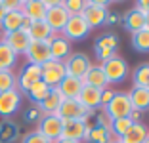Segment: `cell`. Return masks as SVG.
Listing matches in <instances>:
<instances>
[{
	"label": "cell",
	"mask_w": 149,
	"mask_h": 143,
	"mask_svg": "<svg viewBox=\"0 0 149 143\" xmlns=\"http://www.w3.org/2000/svg\"><path fill=\"white\" fill-rule=\"evenodd\" d=\"M63 8L67 10L69 15H82L86 2L84 0H67V2H63Z\"/></svg>",
	"instance_id": "35"
},
{
	"label": "cell",
	"mask_w": 149,
	"mask_h": 143,
	"mask_svg": "<svg viewBox=\"0 0 149 143\" xmlns=\"http://www.w3.org/2000/svg\"><path fill=\"white\" fill-rule=\"evenodd\" d=\"M132 46L136 48L138 52H149V31L141 29L138 33L132 35Z\"/></svg>",
	"instance_id": "33"
},
{
	"label": "cell",
	"mask_w": 149,
	"mask_h": 143,
	"mask_svg": "<svg viewBox=\"0 0 149 143\" xmlns=\"http://www.w3.org/2000/svg\"><path fill=\"white\" fill-rule=\"evenodd\" d=\"M132 124H134V122H132L128 117L126 118H115V120H111L109 132H111V135H113V139H120L132 128Z\"/></svg>",
	"instance_id": "31"
},
{
	"label": "cell",
	"mask_w": 149,
	"mask_h": 143,
	"mask_svg": "<svg viewBox=\"0 0 149 143\" xmlns=\"http://www.w3.org/2000/svg\"><path fill=\"white\" fill-rule=\"evenodd\" d=\"M82 80L80 78H74V76H65L59 82V86H57V90H59V94L65 97V99H77L80 94V90H82Z\"/></svg>",
	"instance_id": "21"
},
{
	"label": "cell",
	"mask_w": 149,
	"mask_h": 143,
	"mask_svg": "<svg viewBox=\"0 0 149 143\" xmlns=\"http://www.w3.org/2000/svg\"><path fill=\"white\" fill-rule=\"evenodd\" d=\"M17 63V53L0 38V71H13Z\"/></svg>",
	"instance_id": "27"
},
{
	"label": "cell",
	"mask_w": 149,
	"mask_h": 143,
	"mask_svg": "<svg viewBox=\"0 0 149 143\" xmlns=\"http://www.w3.org/2000/svg\"><path fill=\"white\" fill-rule=\"evenodd\" d=\"M23 21H25V15L21 13V10H15V12H6L4 19L0 21V31L2 35H8V33H15V31L21 29Z\"/></svg>",
	"instance_id": "24"
},
{
	"label": "cell",
	"mask_w": 149,
	"mask_h": 143,
	"mask_svg": "<svg viewBox=\"0 0 149 143\" xmlns=\"http://www.w3.org/2000/svg\"><path fill=\"white\" fill-rule=\"evenodd\" d=\"M134 10L140 12L141 15H147V13H149V0H140V2H136Z\"/></svg>",
	"instance_id": "39"
},
{
	"label": "cell",
	"mask_w": 149,
	"mask_h": 143,
	"mask_svg": "<svg viewBox=\"0 0 149 143\" xmlns=\"http://www.w3.org/2000/svg\"><path fill=\"white\" fill-rule=\"evenodd\" d=\"M40 117H42V115H40L38 107H36V109H31V111H27V113H25V120H38Z\"/></svg>",
	"instance_id": "41"
},
{
	"label": "cell",
	"mask_w": 149,
	"mask_h": 143,
	"mask_svg": "<svg viewBox=\"0 0 149 143\" xmlns=\"http://www.w3.org/2000/svg\"><path fill=\"white\" fill-rule=\"evenodd\" d=\"M134 111L132 109V103H130V97H128L126 92H115L113 99L103 107V113L115 120V118H126L130 117V113Z\"/></svg>",
	"instance_id": "2"
},
{
	"label": "cell",
	"mask_w": 149,
	"mask_h": 143,
	"mask_svg": "<svg viewBox=\"0 0 149 143\" xmlns=\"http://www.w3.org/2000/svg\"><path fill=\"white\" fill-rule=\"evenodd\" d=\"M82 84L84 86L97 88V90H105L109 86V82H107V78H105V73L101 69V63L100 65H92L88 69V73L82 76Z\"/></svg>",
	"instance_id": "18"
},
{
	"label": "cell",
	"mask_w": 149,
	"mask_h": 143,
	"mask_svg": "<svg viewBox=\"0 0 149 143\" xmlns=\"http://www.w3.org/2000/svg\"><path fill=\"white\" fill-rule=\"evenodd\" d=\"M63 65H65L67 76H74V78H80V80H82V76L88 73V69H90L94 63L90 61V57H88L86 53L74 52L63 61Z\"/></svg>",
	"instance_id": "5"
},
{
	"label": "cell",
	"mask_w": 149,
	"mask_h": 143,
	"mask_svg": "<svg viewBox=\"0 0 149 143\" xmlns=\"http://www.w3.org/2000/svg\"><path fill=\"white\" fill-rule=\"evenodd\" d=\"M25 57H27V63L42 67L46 61L52 59L48 42H33L31 40V44H29V48H27V52H25Z\"/></svg>",
	"instance_id": "13"
},
{
	"label": "cell",
	"mask_w": 149,
	"mask_h": 143,
	"mask_svg": "<svg viewBox=\"0 0 149 143\" xmlns=\"http://www.w3.org/2000/svg\"><path fill=\"white\" fill-rule=\"evenodd\" d=\"M69 13H67V10L63 8V2H56L54 6H50L48 12H46V17H44V21L48 23V27L54 31V33H61L63 27H65V23L69 21Z\"/></svg>",
	"instance_id": "10"
},
{
	"label": "cell",
	"mask_w": 149,
	"mask_h": 143,
	"mask_svg": "<svg viewBox=\"0 0 149 143\" xmlns=\"http://www.w3.org/2000/svg\"><path fill=\"white\" fill-rule=\"evenodd\" d=\"M88 33H90V27H88V23L84 21L82 15H71L69 21L65 23V27H63V31L59 33V35H63L71 42V40L86 38Z\"/></svg>",
	"instance_id": "8"
},
{
	"label": "cell",
	"mask_w": 149,
	"mask_h": 143,
	"mask_svg": "<svg viewBox=\"0 0 149 143\" xmlns=\"http://www.w3.org/2000/svg\"><path fill=\"white\" fill-rule=\"evenodd\" d=\"M2 40H4L6 44H8L10 48H12L13 52L17 53H25L27 48H29V44H31V38H29V35H27L25 31H15V33H8V35H2Z\"/></svg>",
	"instance_id": "15"
},
{
	"label": "cell",
	"mask_w": 149,
	"mask_h": 143,
	"mask_svg": "<svg viewBox=\"0 0 149 143\" xmlns=\"http://www.w3.org/2000/svg\"><path fill=\"white\" fill-rule=\"evenodd\" d=\"M143 143H149V135H147V137H145V141Z\"/></svg>",
	"instance_id": "48"
},
{
	"label": "cell",
	"mask_w": 149,
	"mask_h": 143,
	"mask_svg": "<svg viewBox=\"0 0 149 143\" xmlns=\"http://www.w3.org/2000/svg\"><path fill=\"white\" fill-rule=\"evenodd\" d=\"M84 141H88V143H111L113 141V135H111L109 128L88 124L86 134H84Z\"/></svg>",
	"instance_id": "25"
},
{
	"label": "cell",
	"mask_w": 149,
	"mask_h": 143,
	"mask_svg": "<svg viewBox=\"0 0 149 143\" xmlns=\"http://www.w3.org/2000/svg\"><path fill=\"white\" fill-rule=\"evenodd\" d=\"M48 46H50V56L56 61H65L73 53L71 52V42L63 35H54L48 40Z\"/></svg>",
	"instance_id": "14"
},
{
	"label": "cell",
	"mask_w": 149,
	"mask_h": 143,
	"mask_svg": "<svg viewBox=\"0 0 149 143\" xmlns=\"http://www.w3.org/2000/svg\"><path fill=\"white\" fill-rule=\"evenodd\" d=\"M113 95H115V92H113V90H109V88H105V90L101 92V109H103L111 99H113Z\"/></svg>",
	"instance_id": "40"
},
{
	"label": "cell",
	"mask_w": 149,
	"mask_h": 143,
	"mask_svg": "<svg viewBox=\"0 0 149 143\" xmlns=\"http://www.w3.org/2000/svg\"><path fill=\"white\" fill-rule=\"evenodd\" d=\"M117 21H118V15H117V13H109L105 23H117Z\"/></svg>",
	"instance_id": "43"
},
{
	"label": "cell",
	"mask_w": 149,
	"mask_h": 143,
	"mask_svg": "<svg viewBox=\"0 0 149 143\" xmlns=\"http://www.w3.org/2000/svg\"><path fill=\"white\" fill-rule=\"evenodd\" d=\"M19 128L15 126V122L4 120L0 122V143H12L13 139H17Z\"/></svg>",
	"instance_id": "30"
},
{
	"label": "cell",
	"mask_w": 149,
	"mask_h": 143,
	"mask_svg": "<svg viewBox=\"0 0 149 143\" xmlns=\"http://www.w3.org/2000/svg\"><path fill=\"white\" fill-rule=\"evenodd\" d=\"M46 12H48V6L44 0H25L21 4V13L27 19L31 21H40V19L46 17Z\"/></svg>",
	"instance_id": "16"
},
{
	"label": "cell",
	"mask_w": 149,
	"mask_h": 143,
	"mask_svg": "<svg viewBox=\"0 0 149 143\" xmlns=\"http://www.w3.org/2000/svg\"><path fill=\"white\" fill-rule=\"evenodd\" d=\"M17 86V76L13 71H0V94L2 92L13 90Z\"/></svg>",
	"instance_id": "34"
},
{
	"label": "cell",
	"mask_w": 149,
	"mask_h": 143,
	"mask_svg": "<svg viewBox=\"0 0 149 143\" xmlns=\"http://www.w3.org/2000/svg\"><path fill=\"white\" fill-rule=\"evenodd\" d=\"M27 35H29V38H31L33 42H48L57 33H54L48 27V23L44 21V19H40V21H31V27L27 31Z\"/></svg>",
	"instance_id": "20"
},
{
	"label": "cell",
	"mask_w": 149,
	"mask_h": 143,
	"mask_svg": "<svg viewBox=\"0 0 149 143\" xmlns=\"http://www.w3.org/2000/svg\"><path fill=\"white\" fill-rule=\"evenodd\" d=\"M63 122V132L59 139H71V141H80L84 139L88 124L82 120H61Z\"/></svg>",
	"instance_id": "17"
},
{
	"label": "cell",
	"mask_w": 149,
	"mask_h": 143,
	"mask_svg": "<svg viewBox=\"0 0 149 143\" xmlns=\"http://www.w3.org/2000/svg\"><path fill=\"white\" fill-rule=\"evenodd\" d=\"M111 143H123V141H120V139H113V141H111Z\"/></svg>",
	"instance_id": "47"
},
{
	"label": "cell",
	"mask_w": 149,
	"mask_h": 143,
	"mask_svg": "<svg viewBox=\"0 0 149 143\" xmlns=\"http://www.w3.org/2000/svg\"><path fill=\"white\" fill-rule=\"evenodd\" d=\"M57 117L61 118V120H82L86 124H90V117L94 115V111L90 109L82 107L79 99H63L61 107L57 109Z\"/></svg>",
	"instance_id": "1"
},
{
	"label": "cell",
	"mask_w": 149,
	"mask_h": 143,
	"mask_svg": "<svg viewBox=\"0 0 149 143\" xmlns=\"http://www.w3.org/2000/svg\"><path fill=\"white\" fill-rule=\"evenodd\" d=\"M132 82L134 86L140 88H149V63H141L134 69L132 73Z\"/></svg>",
	"instance_id": "32"
},
{
	"label": "cell",
	"mask_w": 149,
	"mask_h": 143,
	"mask_svg": "<svg viewBox=\"0 0 149 143\" xmlns=\"http://www.w3.org/2000/svg\"><path fill=\"white\" fill-rule=\"evenodd\" d=\"M36 130H38L44 137H48L50 141H56V139L61 137L63 122L57 115H42V117L38 118V128H36Z\"/></svg>",
	"instance_id": "7"
},
{
	"label": "cell",
	"mask_w": 149,
	"mask_h": 143,
	"mask_svg": "<svg viewBox=\"0 0 149 143\" xmlns=\"http://www.w3.org/2000/svg\"><path fill=\"white\" fill-rule=\"evenodd\" d=\"M147 135H149V130L145 128V124L138 122V124H132V128L120 137V141L123 143H143Z\"/></svg>",
	"instance_id": "28"
},
{
	"label": "cell",
	"mask_w": 149,
	"mask_h": 143,
	"mask_svg": "<svg viewBox=\"0 0 149 143\" xmlns=\"http://www.w3.org/2000/svg\"><path fill=\"white\" fill-rule=\"evenodd\" d=\"M15 76H17V86H15V88H17L21 94H25V92L29 90L35 82L42 80V69H40V65L25 63L23 69L19 71V74H15Z\"/></svg>",
	"instance_id": "9"
},
{
	"label": "cell",
	"mask_w": 149,
	"mask_h": 143,
	"mask_svg": "<svg viewBox=\"0 0 149 143\" xmlns=\"http://www.w3.org/2000/svg\"><path fill=\"white\" fill-rule=\"evenodd\" d=\"M56 143H80V141H71V139H56Z\"/></svg>",
	"instance_id": "45"
},
{
	"label": "cell",
	"mask_w": 149,
	"mask_h": 143,
	"mask_svg": "<svg viewBox=\"0 0 149 143\" xmlns=\"http://www.w3.org/2000/svg\"><path fill=\"white\" fill-rule=\"evenodd\" d=\"M50 90H52V88H50V86H48L46 82H42V80H38V82H35V84H33L31 88H29V90L25 92V94H27V97H29V99H31L33 103L40 105V103H42L44 99H46V95L50 94Z\"/></svg>",
	"instance_id": "29"
},
{
	"label": "cell",
	"mask_w": 149,
	"mask_h": 143,
	"mask_svg": "<svg viewBox=\"0 0 149 143\" xmlns=\"http://www.w3.org/2000/svg\"><path fill=\"white\" fill-rule=\"evenodd\" d=\"M4 15H6V8H4V2L0 0V21L4 19Z\"/></svg>",
	"instance_id": "44"
},
{
	"label": "cell",
	"mask_w": 149,
	"mask_h": 143,
	"mask_svg": "<svg viewBox=\"0 0 149 143\" xmlns=\"http://www.w3.org/2000/svg\"><path fill=\"white\" fill-rule=\"evenodd\" d=\"M101 92L103 90H97V88H92V86H82L77 99L80 101L82 107L90 109V111H96L97 107H101Z\"/></svg>",
	"instance_id": "19"
},
{
	"label": "cell",
	"mask_w": 149,
	"mask_h": 143,
	"mask_svg": "<svg viewBox=\"0 0 149 143\" xmlns=\"http://www.w3.org/2000/svg\"><path fill=\"white\" fill-rule=\"evenodd\" d=\"M123 23H124V27H126V31H130L132 35H134V33H138V31L145 29V15H141L140 12H136V10L132 8V10H128V12L124 13Z\"/></svg>",
	"instance_id": "26"
},
{
	"label": "cell",
	"mask_w": 149,
	"mask_h": 143,
	"mask_svg": "<svg viewBox=\"0 0 149 143\" xmlns=\"http://www.w3.org/2000/svg\"><path fill=\"white\" fill-rule=\"evenodd\" d=\"M145 29L149 31V13H147V15H145Z\"/></svg>",
	"instance_id": "46"
},
{
	"label": "cell",
	"mask_w": 149,
	"mask_h": 143,
	"mask_svg": "<svg viewBox=\"0 0 149 143\" xmlns=\"http://www.w3.org/2000/svg\"><path fill=\"white\" fill-rule=\"evenodd\" d=\"M107 15H109L107 2H97V0L86 2V8H84V12H82V17H84V21L88 23L90 29L103 25V23L107 21Z\"/></svg>",
	"instance_id": "4"
},
{
	"label": "cell",
	"mask_w": 149,
	"mask_h": 143,
	"mask_svg": "<svg viewBox=\"0 0 149 143\" xmlns=\"http://www.w3.org/2000/svg\"><path fill=\"white\" fill-rule=\"evenodd\" d=\"M2 2H4L6 12H15V10H21V4H23V2H19V0H2Z\"/></svg>",
	"instance_id": "38"
},
{
	"label": "cell",
	"mask_w": 149,
	"mask_h": 143,
	"mask_svg": "<svg viewBox=\"0 0 149 143\" xmlns=\"http://www.w3.org/2000/svg\"><path fill=\"white\" fill-rule=\"evenodd\" d=\"M128 118H130V120L134 122V124H138V122H141V113H140V111H132Z\"/></svg>",
	"instance_id": "42"
},
{
	"label": "cell",
	"mask_w": 149,
	"mask_h": 143,
	"mask_svg": "<svg viewBox=\"0 0 149 143\" xmlns=\"http://www.w3.org/2000/svg\"><path fill=\"white\" fill-rule=\"evenodd\" d=\"M21 143H52V141H50L48 137H44L38 130H33V132H29V134L23 135Z\"/></svg>",
	"instance_id": "36"
},
{
	"label": "cell",
	"mask_w": 149,
	"mask_h": 143,
	"mask_svg": "<svg viewBox=\"0 0 149 143\" xmlns=\"http://www.w3.org/2000/svg\"><path fill=\"white\" fill-rule=\"evenodd\" d=\"M21 107V92L17 88L0 94V117H12Z\"/></svg>",
	"instance_id": "11"
},
{
	"label": "cell",
	"mask_w": 149,
	"mask_h": 143,
	"mask_svg": "<svg viewBox=\"0 0 149 143\" xmlns=\"http://www.w3.org/2000/svg\"><path fill=\"white\" fill-rule=\"evenodd\" d=\"M101 69L105 73V78L109 84H118L128 76V63L120 56H113L111 59L103 61Z\"/></svg>",
	"instance_id": "3"
},
{
	"label": "cell",
	"mask_w": 149,
	"mask_h": 143,
	"mask_svg": "<svg viewBox=\"0 0 149 143\" xmlns=\"http://www.w3.org/2000/svg\"><path fill=\"white\" fill-rule=\"evenodd\" d=\"M128 97H130V103L134 111H147L149 109V88H140V86H134L130 92H128Z\"/></svg>",
	"instance_id": "23"
},
{
	"label": "cell",
	"mask_w": 149,
	"mask_h": 143,
	"mask_svg": "<svg viewBox=\"0 0 149 143\" xmlns=\"http://www.w3.org/2000/svg\"><path fill=\"white\" fill-rule=\"evenodd\" d=\"M40 69H42V82H46L50 88H57L59 82L67 76V71H65L63 61L50 59V61H46Z\"/></svg>",
	"instance_id": "6"
},
{
	"label": "cell",
	"mask_w": 149,
	"mask_h": 143,
	"mask_svg": "<svg viewBox=\"0 0 149 143\" xmlns=\"http://www.w3.org/2000/svg\"><path fill=\"white\" fill-rule=\"evenodd\" d=\"M117 46H118V38L115 35H103L101 38H97L96 44H94L97 59L103 63V61L111 59L113 56H117Z\"/></svg>",
	"instance_id": "12"
},
{
	"label": "cell",
	"mask_w": 149,
	"mask_h": 143,
	"mask_svg": "<svg viewBox=\"0 0 149 143\" xmlns=\"http://www.w3.org/2000/svg\"><path fill=\"white\" fill-rule=\"evenodd\" d=\"M63 99H65V97L59 94V90H57V88H52V90H50V94L46 95V99L38 105L40 115H56L57 109L61 107Z\"/></svg>",
	"instance_id": "22"
},
{
	"label": "cell",
	"mask_w": 149,
	"mask_h": 143,
	"mask_svg": "<svg viewBox=\"0 0 149 143\" xmlns=\"http://www.w3.org/2000/svg\"><path fill=\"white\" fill-rule=\"evenodd\" d=\"M94 126H103V128H109V126H111V118L107 117L103 111H100V113L96 115V124H94Z\"/></svg>",
	"instance_id": "37"
}]
</instances>
